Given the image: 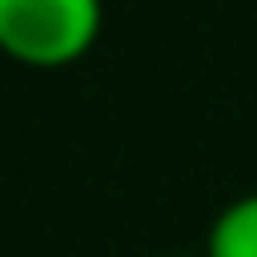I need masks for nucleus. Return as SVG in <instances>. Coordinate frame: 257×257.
Here are the masks:
<instances>
[{"instance_id": "2", "label": "nucleus", "mask_w": 257, "mask_h": 257, "mask_svg": "<svg viewBox=\"0 0 257 257\" xmlns=\"http://www.w3.org/2000/svg\"><path fill=\"white\" fill-rule=\"evenodd\" d=\"M205 257H257V191L229 200L214 214Z\"/></svg>"}, {"instance_id": "1", "label": "nucleus", "mask_w": 257, "mask_h": 257, "mask_svg": "<svg viewBox=\"0 0 257 257\" xmlns=\"http://www.w3.org/2000/svg\"><path fill=\"white\" fill-rule=\"evenodd\" d=\"M100 0H0V48L34 67H62L100 34Z\"/></svg>"}, {"instance_id": "3", "label": "nucleus", "mask_w": 257, "mask_h": 257, "mask_svg": "<svg viewBox=\"0 0 257 257\" xmlns=\"http://www.w3.org/2000/svg\"><path fill=\"white\" fill-rule=\"evenodd\" d=\"M172 257H191V252H172ZM200 257H205V252H200Z\"/></svg>"}]
</instances>
